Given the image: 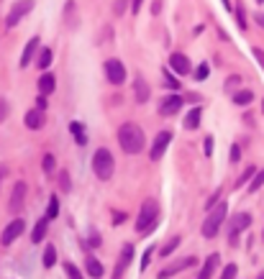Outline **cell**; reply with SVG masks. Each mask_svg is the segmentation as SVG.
Instances as JSON below:
<instances>
[{"label":"cell","instance_id":"5","mask_svg":"<svg viewBox=\"0 0 264 279\" xmlns=\"http://www.w3.org/2000/svg\"><path fill=\"white\" fill-rule=\"evenodd\" d=\"M34 0H18V3L11 8V13H8V18H6V26L8 28H16L18 26V20L24 18V16H29L31 10H34Z\"/></svg>","mask_w":264,"mask_h":279},{"label":"cell","instance_id":"17","mask_svg":"<svg viewBox=\"0 0 264 279\" xmlns=\"http://www.w3.org/2000/svg\"><path fill=\"white\" fill-rule=\"evenodd\" d=\"M54 84H57V80H54V74H49V72H44L41 74V80H39V95H52L54 92Z\"/></svg>","mask_w":264,"mask_h":279},{"label":"cell","instance_id":"31","mask_svg":"<svg viewBox=\"0 0 264 279\" xmlns=\"http://www.w3.org/2000/svg\"><path fill=\"white\" fill-rule=\"evenodd\" d=\"M261 184H264V169H261V172H256V174H254V180L249 182V192H256Z\"/></svg>","mask_w":264,"mask_h":279},{"label":"cell","instance_id":"26","mask_svg":"<svg viewBox=\"0 0 264 279\" xmlns=\"http://www.w3.org/2000/svg\"><path fill=\"white\" fill-rule=\"evenodd\" d=\"M41 264L47 266V269H52V266L57 264V248H54V246H47V251H44V259H41Z\"/></svg>","mask_w":264,"mask_h":279},{"label":"cell","instance_id":"10","mask_svg":"<svg viewBox=\"0 0 264 279\" xmlns=\"http://www.w3.org/2000/svg\"><path fill=\"white\" fill-rule=\"evenodd\" d=\"M24 228H26V223L21 220V218H16V220H11L8 226H6V230H3V236H0V244L3 246H11L21 233H24Z\"/></svg>","mask_w":264,"mask_h":279},{"label":"cell","instance_id":"32","mask_svg":"<svg viewBox=\"0 0 264 279\" xmlns=\"http://www.w3.org/2000/svg\"><path fill=\"white\" fill-rule=\"evenodd\" d=\"M208 72H210V70H208V64H200V67L192 72V77H195L197 82H203V80H208Z\"/></svg>","mask_w":264,"mask_h":279},{"label":"cell","instance_id":"28","mask_svg":"<svg viewBox=\"0 0 264 279\" xmlns=\"http://www.w3.org/2000/svg\"><path fill=\"white\" fill-rule=\"evenodd\" d=\"M59 187H62V192H72V180H70V172L67 169L59 172Z\"/></svg>","mask_w":264,"mask_h":279},{"label":"cell","instance_id":"11","mask_svg":"<svg viewBox=\"0 0 264 279\" xmlns=\"http://www.w3.org/2000/svg\"><path fill=\"white\" fill-rule=\"evenodd\" d=\"M169 141H172V134H169V131H159V134H157V138H154V144H151V152H149V156H151L154 162L162 159V154L167 152Z\"/></svg>","mask_w":264,"mask_h":279},{"label":"cell","instance_id":"42","mask_svg":"<svg viewBox=\"0 0 264 279\" xmlns=\"http://www.w3.org/2000/svg\"><path fill=\"white\" fill-rule=\"evenodd\" d=\"M238 82H241V77H228V80H226V88H228V90H233Z\"/></svg>","mask_w":264,"mask_h":279},{"label":"cell","instance_id":"2","mask_svg":"<svg viewBox=\"0 0 264 279\" xmlns=\"http://www.w3.org/2000/svg\"><path fill=\"white\" fill-rule=\"evenodd\" d=\"M157 223H159V202H157V200H146V202L141 205V210H139L136 230H139L141 236H146V233H151L154 228H157Z\"/></svg>","mask_w":264,"mask_h":279},{"label":"cell","instance_id":"35","mask_svg":"<svg viewBox=\"0 0 264 279\" xmlns=\"http://www.w3.org/2000/svg\"><path fill=\"white\" fill-rule=\"evenodd\" d=\"M41 166H44V172H47V174H52V172H54V156L47 154V156H44V162H41Z\"/></svg>","mask_w":264,"mask_h":279},{"label":"cell","instance_id":"25","mask_svg":"<svg viewBox=\"0 0 264 279\" xmlns=\"http://www.w3.org/2000/svg\"><path fill=\"white\" fill-rule=\"evenodd\" d=\"M36 67H39V70H47V67H52V49H49V46H44V49H41Z\"/></svg>","mask_w":264,"mask_h":279},{"label":"cell","instance_id":"48","mask_svg":"<svg viewBox=\"0 0 264 279\" xmlns=\"http://www.w3.org/2000/svg\"><path fill=\"white\" fill-rule=\"evenodd\" d=\"M90 244H93V246H100V236H98V233L90 236Z\"/></svg>","mask_w":264,"mask_h":279},{"label":"cell","instance_id":"8","mask_svg":"<svg viewBox=\"0 0 264 279\" xmlns=\"http://www.w3.org/2000/svg\"><path fill=\"white\" fill-rule=\"evenodd\" d=\"M249 226H251V216H249V212H238V216L231 220V236H228L231 246L238 244V233H241V230H246Z\"/></svg>","mask_w":264,"mask_h":279},{"label":"cell","instance_id":"30","mask_svg":"<svg viewBox=\"0 0 264 279\" xmlns=\"http://www.w3.org/2000/svg\"><path fill=\"white\" fill-rule=\"evenodd\" d=\"M64 272H67V279H85L82 272H80L72 262H64Z\"/></svg>","mask_w":264,"mask_h":279},{"label":"cell","instance_id":"49","mask_svg":"<svg viewBox=\"0 0 264 279\" xmlns=\"http://www.w3.org/2000/svg\"><path fill=\"white\" fill-rule=\"evenodd\" d=\"M123 220H126L123 212H116V216H113V223H123Z\"/></svg>","mask_w":264,"mask_h":279},{"label":"cell","instance_id":"51","mask_svg":"<svg viewBox=\"0 0 264 279\" xmlns=\"http://www.w3.org/2000/svg\"><path fill=\"white\" fill-rule=\"evenodd\" d=\"M6 177V166H0V180H3Z\"/></svg>","mask_w":264,"mask_h":279},{"label":"cell","instance_id":"37","mask_svg":"<svg viewBox=\"0 0 264 279\" xmlns=\"http://www.w3.org/2000/svg\"><path fill=\"white\" fill-rule=\"evenodd\" d=\"M236 276V264H228L226 269H223V274H221V279H233Z\"/></svg>","mask_w":264,"mask_h":279},{"label":"cell","instance_id":"20","mask_svg":"<svg viewBox=\"0 0 264 279\" xmlns=\"http://www.w3.org/2000/svg\"><path fill=\"white\" fill-rule=\"evenodd\" d=\"M131 256H134V246H123V256H121V264H116V276L113 279H121L123 269L131 264Z\"/></svg>","mask_w":264,"mask_h":279},{"label":"cell","instance_id":"24","mask_svg":"<svg viewBox=\"0 0 264 279\" xmlns=\"http://www.w3.org/2000/svg\"><path fill=\"white\" fill-rule=\"evenodd\" d=\"M180 244H182V238L180 236H172V238L159 248V256H169V254H174V248H180Z\"/></svg>","mask_w":264,"mask_h":279},{"label":"cell","instance_id":"44","mask_svg":"<svg viewBox=\"0 0 264 279\" xmlns=\"http://www.w3.org/2000/svg\"><path fill=\"white\" fill-rule=\"evenodd\" d=\"M151 251H154V248H146L144 259H141V269H146V264H149V259H151Z\"/></svg>","mask_w":264,"mask_h":279},{"label":"cell","instance_id":"14","mask_svg":"<svg viewBox=\"0 0 264 279\" xmlns=\"http://www.w3.org/2000/svg\"><path fill=\"white\" fill-rule=\"evenodd\" d=\"M187 266H195V259L190 256V259H182V262H174V264H169L167 269H162L159 272V279H169V276H174L177 272H182V269H187Z\"/></svg>","mask_w":264,"mask_h":279},{"label":"cell","instance_id":"12","mask_svg":"<svg viewBox=\"0 0 264 279\" xmlns=\"http://www.w3.org/2000/svg\"><path fill=\"white\" fill-rule=\"evenodd\" d=\"M182 98L180 95H169V98H164L162 102H159V113L164 116V118H169V116H177L180 113V108H182Z\"/></svg>","mask_w":264,"mask_h":279},{"label":"cell","instance_id":"15","mask_svg":"<svg viewBox=\"0 0 264 279\" xmlns=\"http://www.w3.org/2000/svg\"><path fill=\"white\" fill-rule=\"evenodd\" d=\"M218 264H221V256H218V254H210L208 259H205V264H203V269H200V274H197V279H210Z\"/></svg>","mask_w":264,"mask_h":279},{"label":"cell","instance_id":"9","mask_svg":"<svg viewBox=\"0 0 264 279\" xmlns=\"http://www.w3.org/2000/svg\"><path fill=\"white\" fill-rule=\"evenodd\" d=\"M26 192H29L26 182H16V187H13V192H11V202H8V210H11V212L24 210V202H26Z\"/></svg>","mask_w":264,"mask_h":279},{"label":"cell","instance_id":"22","mask_svg":"<svg viewBox=\"0 0 264 279\" xmlns=\"http://www.w3.org/2000/svg\"><path fill=\"white\" fill-rule=\"evenodd\" d=\"M70 131H72V136H75V141H77L80 146H85V144H87V136H85V126H82V123L72 120V123H70Z\"/></svg>","mask_w":264,"mask_h":279},{"label":"cell","instance_id":"19","mask_svg":"<svg viewBox=\"0 0 264 279\" xmlns=\"http://www.w3.org/2000/svg\"><path fill=\"white\" fill-rule=\"evenodd\" d=\"M85 269H87V274H90L93 279H100L105 272H103V264L95 259V256H87V262H85Z\"/></svg>","mask_w":264,"mask_h":279},{"label":"cell","instance_id":"53","mask_svg":"<svg viewBox=\"0 0 264 279\" xmlns=\"http://www.w3.org/2000/svg\"><path fill=\"white\" fill-rule=\"evenodd\" d=\"M259 279H264V274H259Z\"/></svg>","mask_w":264,"mask_h":279},{"label":"cell","instance_id":"39","mask_svg":"<svg viewBox=\"0 0 264 279\" xmlns=\"http://www.w3.org/2000/svg\"><path fill=\"white\" fill-rule=\"evenodd\" d=\"M205 156H213V136H205Z\"/></svg>","mask_w":264,"mask_h":279},{"label":"cell","instance_id":"6","mask_svg":"<svg viewBox=\"0 0 264 279\" xmlns=\"http://www.w3.org/2000/svg\"><path fill=\"white\" fill-rule=\"evenodd\" d=\"M105 77L111 84H123L126 82V67L121 59H108L105 62Z\"/></svg>","mask_w":264,"mask_h":279},{"label":"cell","instance_id":"13","mask_svg":"<svg viewBox=\"0 0 264 279\" xmlns=\"http://www.w3.org/2000/svg\"><path fill=\"white\" fill-rule=\"evenodd\" d=\"M26 128H31V131H39V128H44V123H47V116H44V110H29L26 118H24Z\"/></svg>","mask_w":264,"mask_h":279},{"label":"cell","instance_id":"41","mask_svg":"<svg viewBox=\"0 0 264 279\" xmlns=\"http://www.w3.org/2000/svg\"><path fill=\"white\" fill-rule=\"evenodd\" d=\"M238 156H241V146L233 144V146H231V162H238Z\"/></svg>","mask_w":264,"mask_h":279},{"label":"cell","instance_id":"46","mask_svg":"<svg viewBox=\"0 0 264 279\" xmlns=\"http://www.w3.org/2000/svg\"><path fill=\"white\" fill-rule=\"evenodd\" d=\"M254 20H256V24H259V26H261V28H264V13H261V10H259V13H256V16H254Z\"/></svg>","mask_w":264,"mask_h":279},{"label":"cell","instance_id":"40","mask_svg":"<svg viewBox=\"0 0 264 279\" xmlns=\"http://www.w3.org/2000/svg\"><path fill=\"white\" fill-rule=\"evenodd\" d=\"M164 82H167V88H172V90H174V88H180V84H177V80H174L169 72H164Z\"/></svg>","mask_w":264,"mask_h":279},{"label":"cell","instance_id":"7","mask_svg":"<svg viewBox=\"0 0 264 279\" xmlns=\"http://www.w3.org/2000/svg\"><path fill=\"white\" fill-rule=\"evenodd\" d=\"M169 70H172L174 74L185 77V74H192V64H190V59H187L182 52H174V54L169 56Z\"/></svg>","mask_w":264,"mask_h":279},{"label":"cell","instance_id":"33","mask_svg":"<svg viewBox=\"0 0 264 279\" xmlns=\"http://www.w3.org/2000/svg\"><path fill=\"white\" fill-rule=\"evenodd\" d=\"M256 172H259L256 166H249V169L244 172V174H241V177H238V187H241V184H246V182H249V180H251V177L256 174Z\"/></svg>","mask_w":264,"mask_h":279},{"label":"cell","instance_id":"34","mask_svg":"<svg viewBox=\"0 0 264 279\" xmlns=\"http://www.w3.org/2000/svg\"><path fill=\"white\" fill-rule=\"evenodd\" d=\"M236 20H238V28L246 31V13H244V8H241V3H238V10H236Z\"/></svg>","mask_w":264,"mask_h":279},{"label":"cell","instance_id":"4","mask_svg":"<svg viewBox=\"0 0 264 279\" xmlns=\"http://www.w3.org/2000/svg\"><path fill=\"white\" fill-rule=\"evenodd\" d=\"M226 216H228V205H226V202H221L218 208H213V210L208 212V218H205V223H203V236H205V238H215V233L221 230Z\"/></svg>","mask_w":264,"mask_h":279},{"label":"cell","instance_id":"27","mask_svg":"<svg viewBox=\"0 0 264 279\" xmlns=\"http://www.w3.org/2000/svg\"><path fill=\"white\" fill-rule=\"evenodd\" d=\"M59 216V200H57V195H52L49 198V208H47V220H54Z\"/></svg>","mask_w":264,"mask_h":279},{"label":"cell","instance_id":"3","mask_svg":"<svg viewBox=\"0 0 264 279\" xmlns=\"http://www.w3.org/2000/svg\"><path fill=\"white\" fill-rule=\"evenodd\" d=\"M113 169H116V162H113V154L108 148H98L95 156H93V172L98 180H111L113 177Z\"/></svg>","mask_w":264,"mask_h":279},{"label":"cell","instance_id":"45","mask_svg":"<svg viewBox=\"0 0 264 279\" xmlns=\"http://www.w3.org/2000/svg\"><path fill=\"white\" fill-rule=\"evenodd\" d=\"M254 56H256V62L261 64V67H264V52L261 49H254Z\"/></svg>","mask_w":264,"mask_h":279},{"label":"cell","instance_id":"54","mask_svg":"<svg viewBox=\"0 0 264 279\" xmlns=\"http://www.w3.org/2000/svg\"><path fill=\"white\" fill-rule=\"evenodd\" d=\"M261 238H264V233H261Z\"/></svg>","mask_w":264,"mask_h":279},{"label":"cell","instance_id":"38","mask_svg":"<svg viewBox=\"0 0 264 279\" xmlns=\"http://www.w3.org/2000/svg\"><path fill=\"white\" fill-rule=\"evenodd\" d=\"M126 6H128V0H116V6H113V10L121 16V13H126Z\"/></svg>","mask_w":264,"mask_h":279},{"label":"cell","instance_id":"50","mask_svg":"<svg viewBox=\"0 0 264 279\" xmlns=\"http://www.w3.org/2000/svg\"><path fill=\"white\" fill-rule=\"evenodd\" d=\"M223 6H226V10H231V0H223Z\"/></svg>","mask_w":264,"mask_h":279},{"label":"cell","instance_id":"29","mask_svg":"<svg viewBox=\"0 0 264 279\" xmlns=\"http://www.w3.org/2000/svg\"><path fill=\"white\" fill-rule=\"evenodd\" d=\"M251 100H254V95H251L249 90H238V92L233 95V102H236V105H249Z\"/></svg>","mask_w":264,"mask_h":279},{"label":"cell","instance_id":"43","mask_svg":"<svg viewBox=\"0 0 264 279\" xmlns=\"http://www.w3.org/2000/svg\"><path fill=\"white\" fill-rule=\"evenodd\" d=\"M44 108H47V98L39 95V98H36V110H44Z\"/></svg>","mask_w":264,"mask_h":279},{"label":"cell","instance_id":"21","mask_svg":"<svg viewBox=\"0 0 264 279\" xmlns=\"http://www.w3.org/2000/svg\"><path fill=\"white\" fill-rule=\"evenodd\" d=\"M47 223H49L47 218H41V220L34 226V230H31V241H34V244H41V241H44V236H47Z\"/></svg>","mask_w":264,"mask_h":279},{"label":"cell","instance_id":"1","mask_svg":"<svg viewBox=\"0 0 264 279\" xmlns=\"http://www.w3.org/2000/svg\"><path fill=\"white\" fill-rule=\"evenodd\" d=\"M118 144H121V148H123L126 154H139L141 148H144V144H146L141 126H136V123H123L118 128Z\"/></svg>","mask_w":264,"mask_h":279},{"label":"cell","instance_id":"36","mask_svg":"<svg viewBox=\"0 0 264 279\" xmlns=\"http://www.w3.org/2000/svg\"><path fill=\"white\" fill-rule=\"evenodd\" d=\"M8 113H11V108H8V100H6V98H0V123H3V120L8 118Z\"/></svg>","mask_w":264,"mask_h":279},{"label":"cell","instance_id":"16","mask_svg":"<svg viewBox=\"0 0 264 279\" xmlns=\"http://www.w3.org/2000/svg\"><path fill=\"white\" fill-rule=\"evenodd\" d=\"M36 49H39V36H34V38H29V44H26V49H24V54H21V67H29L31 64V59H34V54H36Z\"/></svg>","mask_w":264,"mask_h":279},{"label":"cell","instance_id":"23","mask_svg":"<svg viewBox=\"0 0 264 279\" xmlns=\"http://www.w3.org/2000/svg\"><path fill=\"white\" fill-rule=\"evenodd\" d=\"M134 88H136V98H139V102H146V100H149V84H146V80L136 77Z\"/></svg>","mask_w":264,"mask_h":279},{"label":"cell","instance_id":"18","mask_svg":"<svg viewBox=\"0 0 264 279\" xmlns=\"http://www.w3.org/2000/svg\"><path fill=\"white\" fill-rule=\"evenodd\" d=\"M200 120H203V108L197 105V108H192V110L185 116V128H187V131H195V128L200 126Z\"/></svg>","mask_w":264,"mask_h":279},{"label":"cell","instance_id":"52","mask_svg":"<svg viewBox=\"0 0 264 279\" xmlns=\"http://www.w3.org/2000/svg\"><path fill=\"white\" fill-rule=\"evenodd\" d=\"M256 3H259V6H261V3H264V0H256Z\"/></svg>","mask_w":264,"mask_h":279},{"label":"cell","instance_id":"47","mask_svg":"<svg viewBox=\"0 0 264 279\" xmlns=\"http://www.w3.org/2000/svg\"><path fill=\"white\" fill-rule=\"evenodd\" d=\"M141 3H144V0H134V3H131V10H134V13H139V8H141Z\"/></svg>","mask_w":264,"mask_h":279}]
</instances>
